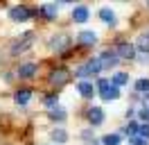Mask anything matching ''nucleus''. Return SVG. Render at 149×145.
<instances>
[{
    "label": "nucleus",
    "instance_id": "4",
    "mask_svg": "<svg viewBox=\"0 0 149 145\" xmlns=\"http://www.w3.org/2000/svg\"><path fill=\"white\" fill-rule=\"evenodd\" d=\"M68 43H70V36L68 34H56V36L50 39V48H52V50H65Z\"/></svg>",
    "mask_w": 149,
    "mask_h": 145
},
{
    "label": "nucleus",
    "instance_id": "8",
    "mask_svg": "<svg viewBox=\"0 0 149 145\" xmlns=\"http://www.w3.org/2000/svg\"><path fill=\"white\" fill-rule=\"evenodd\" d=\"M77 91H79L81 98H93L95 95V86L91 82H79V84H77Z\"/></svg>",
    "mask_w": 149,
    "mask_h": 145
},
{
    "label": "nucleus",
    "instance_id": "22",
    "mask_svg": "<svg viewBox=\"0 0 149 145\" xmlns=\"http://www.w3.org/2000/svg\"><path fill=\"white\" fill-rule=\"evenodd\" d=\"M50 118H54V120H65V111L63 109H50Z\"/></svg>",
    "mask_w": 149,
    "mask_h": 145
},
{
    "label": "nucleus",
    "instance_id": "7",
    "mask_svg": "<svg viewBox=\"0 0 149 145\" xmlns=\"http://www.w3.org/2000/svg\"><path fill=\"white\" fill-rule=\"evenodd\" d=\"M88 120H91V125L97 127V125H102V120H104V111L100 107H93L91 111H88Z\"/></svg>",
    "mask_w": 149,
    "mask_h": 145
},
{
    "label": "nucleus",
    "instance_id": "19",
    "mask_svg": "<svg viewBox=\"0 0 149 145\" xmlns=\"http://www.w3.org/2000/svg\"><path fill=\"white\" fill-rule=\"evenodd\" d=\"M100 16H102L104 23H111V25H115V14H113V11H109V9H102V11H100Z\"/></svg>",
    "mask_w": 149,
    "mask_h": 145
},
{
    "label": "nucleus",
    "instance_id": "2",
    "mask_svg": "<svg viewBox=\"0 0 149 145\" xmlns=\"http://www.w3.org/2000/svg\"><path fill=\"white\" fill-rule=\"evenodd\" d=\"M50 82H52L54 86H63V84L70 82V72L65 70V68H56V70L50 75Z\"/></svg>",
    "mask_w": 149,
    "mask_h": 145
},
{
    "label": "nucleus",
    "instance_id": "17",
    "mask_svg": "<svg viewBox=\"0 0 149 145\" xmlns=\"http://www.w3.org/2000/svg\"><path fill=\"white\" fill-rule=\"evenodd\" d=\"M127 82H129V75H124V72H115L113 75V86H122Z\"/></svg>",
    "mask_w": 149,
    "mask_h": 145
},
{
    "label": "nucleus",
    "instance_id": "14",
    "mask_svg": "<svg viewBox=\"0 0 149 145\" xmlns=\"http://www.w3.org/2000/svg\"><path fill=\"white\" fill-rule=\"evenodd\" d=\"M136 48L140 52H149V34H140L138 41H136Z\"/></svg>",
    "mask_w": 149,
    "mask_h": 145
},
{
    "label": "nucleus",
    "instance_id": "9",
    "mask_svg": "<svg viewBox=\"0 0 149 145\" xmlns=\"http://www.w3.org/2000/svg\"><path fill=\"white\" fill-rule=\"evenodd\" d=\"M11 18L23 23V20H27V18H29V9L27 7H14V9H11Z\"/></svg>",
    "mask_w": 149,
    "mask_h": 145
},
{
    "label": "nucleus",
    "instance_id": "6",
    "mask_svg": "<svg viewBox=\"0 0 149 145\" xmlns=\"http://www.w3.org/2000/svg\"><path fill=\"white\" fill-rule=\"evenodd\" d=\"M36 70H38L36 63H23V66L18 68V75L23 77V80H29V77H34V75H36Z\"/></svg>",
    "mask_w": 149,
    "mask_h": 145
},
{
    "label": "nucleus",
    "instance_id": "11",
    "mask_svg": "<svg viewBox=\"0 0 149 145\" xmlns=\"http://www.w3.org/2000/svg\"><path fill=\"white\" fill-rule=\"evenodd\" d=\"M72 18H74V23H86V20H88V9L86 7H74Z\"/></svg>",
    "mask_w": 149,
    "mask_h": 145
},
{
    "label": "nucleus",
    "instance_id": "26",
    "mask_svg": "<svg viewBox=\"0 0 149 145\" xmlns=\"http://www.w3.org/2000/svg\"><path fill=\"white\" fill-rule=\"evenodd\" d=\"M140 118L145 120V122H149V109L145 107V109H140Z\"/></svg>",
    "mask_w": 149,
    "mask_h": 145
},
{
    "label": "nucleus",
    "instance_id": "18",
    "mask_svg": "<svg viewBox=\"0 0 149 145\" xmlns=\"http://www.w3.org/2000/svg\"><path fill=\"white\" fill-rule=\"evenodd\" d=\"M41 11H43V16L50 18V20H52V18H56V5H45Z\"/></svg>",
    "mask_w": 149,
    "mask_h": 145
},
{
    "label": "nucleus",
    "instance_id": "29",
    "mask_svg": "<svg viewBox=\"0 0 149 145\" xmlns=\"http://www.w3.org/2000/svg\"><path fill=\"white\" fill-rule=\"evenodd\" d=\"M147 104H149V93H147ZM147 109H149V107H147Z\"/></svg>",
    "mask_w": 149,
    "mask_h": 145
},
{
    "label": "nucleus",
    "instance_id": "12",
    "mask_svg": "<svg viewBox=\"0 0 149 145\" xmlns=\"http://www.w3.org/2000/svg\"><path fill=\"white\" fill-rule=\"evenodd\" d=\"M77 41L84 43V45H93L95 41H97V34H95V32H81V34L77 36Z\"/></svg>",
    "mask_w": 149,
    "mask_h": 145
},
{
    "label": "nucleus",
    "instance_id": "24",
    "mask_svg": "<svg viewBox=\"0 0 149 145\" xmlns=\"http://www.w3.org/2000/svg\"><path fill=\"white\" fill-rule=\"evenodd\" d=\"M109 86H111V82H109V80H100V82H97V89H100V91L109 89Z\"/></svg>",
    "mask_w": 149,
    "mask_h": 145
},
{
    "label": "nucleus",
    "instance_id": "16",
    "mask_svg": "<svg viewBox=\"0 0 149 145\" xmlns=\"http://www.w3.org/2000/svg\"><path fill=\"white\" fill-rule=\"evenodd\" d=\"M102 145H120V136L118 134H106L102 138Z\"/></svg>",
    "mask_w": 149,
    "mask_h": 145
},
{
    "label": "nucleus",
    "instance_id": "20",
    "mask_svg": "<svg viewBox=\"0 0 149 145\" xmlns=\"http://www.w3.org/2000/svg\"><path fill=\"white\" fill-rule=\"evenodd\" d=\"M136 91H138V93H149V80H145V77L138 80L136 82Z\"/></svg>",
    "mask_w": 149,
    "mask_h": 145
},
{
    "label": "nucleus",
    "instance_id": "15",
    "mask_svg": "<svg viewBox=\"0 0 149 145\" xmlns=\"http://www.w3.org/2000/svg\"><path fill=\"white\" fill-rule=\"evenodd\" d=\"M52 141H54V143H65V141H68V134H65L63 129H54V132H52Z\"/></svg>",
    "mask_w": 149,
    "mask_h": 145
},
{
    "label": "nucleus",
    "instance_id": "27",
    "mask_svg": "<svg viewBox=\"0 0 149 145\" xmlns=\"http://www.w3.org/2000/svg\"><path fill=\"white\" fill-rule=\"evenodd\" d=\"M45 104H47V107H50V109H54L56 100H54V98H47V100H45Z\"/></svg>",
    "mask_w": 149,
    "mask_h": 145
},
{
    "label": "nucleus",
    "instance_id": "10",
    "mask_svg": "<svg viewBox=\"0 0 149 145\" xmlns=\"http://www.w3.org/2000/svg\"><path fill=\"white\" fill-rule=\"evenodd\" d=\"M120 98V89H118V86H109V89H104L102 91V100H106V102H109V100H118Z\"/></svg>",
    "mask_w": 149,
    "mask_h": 145
},
{
    "label": "nucleus",
    "instance_id": "23",
    "mask_svg": "<svg viewBox=\"0 0 149 145\" xmlns=\"http://www.w3.org/2000/svg\"><path fill=\"white\" fill-rule=\"evenodd\" d=\"M138 134H140V138L147 141V138H149V125H140L138 127Z\"/></svg>",
    "mask_w": 149,
    "mask_h": 145
},
{
    "label": "nucleus",
    "instance_id": "5",
    "mask_svg": "<svg viewBox=\"0 0 149 145\" xmlns=\"http://www.w3.org/2000/svg\"><path fill=\"white\" fill-rule=\"evenodd\" d=\"M118 57H122V59H136V45L133 43H120L118 45Z\"/></svg>",
    "mask_w": 149,
    "mask_h": 145
},
{
    "label": "nucleus",
    "instance_id": "28",
    "mask_svg": "<svg viewBox=\"0 0 149 145\" xmlns=\"http://www.w3.org/2000/svg\"><path fill=\"white\" fill-rule=\"evenodd\" d=\"M86 145H102V141H88Z\"/></svg>",
    "mask_w": 149,
    "mask_h": 145
},
{
    "label": "nucleus",
    "instance_id": "1",
    "mask_svg": "<svg viewBox=\"0 0 149 145\" xmlns=\"http://www.w3.org/2000/svg\"><path fill=\"white\" fill-rule=\"evenodd\" d=\"M32 41H34V32H25V34L20 36L18 41H14V45H11V54H20V52H25L29 45H32Z\"/></svg>",
    "mask_w": 149,
    "mask_h": 145
},
{
    "label": "nucleus",
    "instance_id": "13",
    "mask_svg": "<svg viewBox=\"0 0 149 145\" xmlns=\"http://www.w3.org/2000/svg\"><path fill=\"white\" fill-rule=\"evenodd\" d=\"M29 98H32V93H29L27 89H23V91H18L16 95H14V100H16V104H20V107H25L29 102Z\"/></svg>",
    "mask_w": 149,
    "mask_h": 145
},
{
    "label": "nucleus",
    "instance_id": "25",
    "mask_svg": "<svg viewBox=\"0 0 149 145\" xmlns=\"http://www.w3.org/2000/svg\"><path fill=\"white\" fill-rule=\"evenodd\" d=\"M131 145H149L145 138H140V136H136V138H131Z\"/></svg>",
    "mask_w": 149,
    "mask_h": 145
},
{
    "label": "nucleus",
    "instance_id": "21",
    "mask_svg": "<svg viewBox=\"0 0 149 145\" xmlns=\"http://www.w3.org/2000/svg\"><path fill=\"white\" fill-rule=\"evenodd\" d=\"M138 122H129V125H127V127H124V129H122V132H124V134H129V136H136V134H138Z\"/></svg>",
    "mask_w": 149,
    "mask_h": 145
},
{
    "label": "nucleus",
    "instance_id": "3",
    "mask_svg": "<svg viewBox=\"0 0 149 145\" xmlns=\"http://www.w3.org/2000/svg\"><path fill=\"white\" fill-rule=\"evenodd\" d=\"M97 59H100V63H102V70L104 68H113V66H118V61H120V57H118L115 52H109V50L102 52Z\"/></svg>",
    "mask_w": 149,
    "mask_h": 145
}]
</instances>
